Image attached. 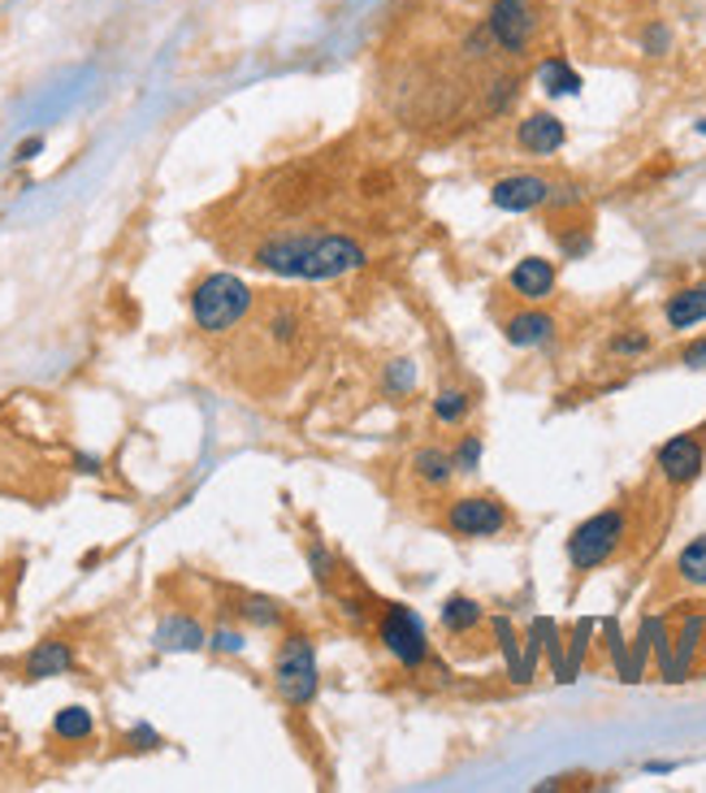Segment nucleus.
<instances>
[{"label":"nucleus","mask_w":706,"mask_h":793,"mask_svg":"<svg viewBox=\"0 0 706 793\" xmlns=\"http://www.w3.org/2000/svg\"><path fill=\"white\" fill-rule=\"evenodd\" d=\"M252 304H256V291L243 278H235V274L217 270V274L196 282V291H192V321H196L199 334L222 339V334H231V330H238L243 321L252 317Z\"/></svg>","instance_id":"obj_1"},{"label":"nucleus","mask_w":706,"mask_h":793,"mask_svg":"<svg viewBox=\"0 0 706 793\" xmlns=\"http://www.w3.org/2000/svg\"><path fill=\"white\" fill-rule=\"evenodd\" d=\"M316 685H321V673H316L313 637L291 634L282 646H277V659H274L277 698H282L286 707H308V703L316 698Z\"/></svg>","instance_id":"obj_2"},{"label":"nucleus","mask_w":706,"mask_h":793,"mask_svg":"<svg viewBox=\"0 0 706 793\" xmlns=\"http://www.w3.org/2000/svg\"><path fill=\"white\" fill-rule=\"evenodd\" d=\"M625 533H628L625 508H607V512H594L589 520H581V525L572 529V538H568V559H572V568H577V572H589V568L607 564V559L620 551Z\"/></svg>","instance_id":"obj_3"},{"label":"nucleus","mask_w":706,"mask_h":793,"mask_svg":"<svg viewBox=\"0 0 706 793\" xmlns=\"http://www.w3.org/2000/svg\"><path fill=\"white\" fill-rule=\"evenodd\" d=\"M481 27L490 31L499 52L524 57L538 40V31H542V9H538V0H490Z\"/></svg>","instance_id":"obj_4"},{"label":"nucleus","mask_w":706,"mask_h":793,"mask_svg":"<svg viewBox=\"0 0 706 793\" xmlns=\"http://www.w3.org/2000/svg\"><path fill=\"white\" fill-rule=\"evenodd\" d=\"M377 642L403 668H425L430 664V629H425L416 607H403V603L386 607L382 620H377Z\"/></svg>","instance_id":"obj_5"},{"label":"nucleus","mask_w":706,"mask_h":793,"mask_svg":"<svg viewBox=\"0 0 706 793\" xmlns=\"http://www.w3.org/2000/svg\"><path fill=\"white\" fill-rule=\"evenodd\" d=\"M442 525L455 533V538H499L511 529V512L503 499L494 495H460L447 503L442 512Z\"/></svg>","instance_id":"obj_6"},{"label":"nucleus","mask_w":706,"mask_h":793,"mask_svg":"<svg viewBox=\"0 0 706 793\" xmlns=\"http://www.w3.org/2000/svg\"><path fill=\"white\" fill-rule=\"evenodd\" d=\"M655 464H659V473L671 481V486H689V481H698L706 464V438L703 434H676L667 438L664 447H659V456H655Z\"/></svg>","instance_id":"obj_7"},{"label":"nucleus","mask_w":706,"mask_h":793,"mask_svg":"<svg viewBox=\"0 0 706 793\" xmlns=\"http://www.w3.org/2000/svg\"><path fill=\"white\" fill-rule=\"evenodd\" d=\"M550 199V183L542 174H508L490 187V204L503 213H533Z\"/></svg>","instance_id":"obj_8"},{"label":"nucleus","mask_w":706,"mask_h":793,"mask_svg":"<svg viewBox=\"0 0 706 793\" xmlns=\"http://www.w3.org/2000/svg\"><path fill=\"white\" fill-rule=\"evenodd\" d=\"M563 144H568V130H563V121L555 118V114H547V109L524 114V121L516 126V148L529 153V157H555Z\"/></svg>","instance_id":"obj_9"},{"label":"nucleus","mask_w":706,"mask_h":793,"mask_svg":"<svg viewBox=\"0 0 706 793\" xmlns=\"http://www.w3.org/2000/svg\"><path fill=\"white\" fill-rule=\"evenodd\" d=\"M508 286L520 300L542 304V300H550V291H555V265H550L547 256H524L508 274Z\"/></svg>","instance_id":"obj_10"},{"label":"nucleus","mask_w":706,"mask_h":793,"mask_svg":"<svg viewBox=\"0 0 706 793\" xmlns=\"http://www.w3.org/2000/svg\"><path fill=\"white\" fill-rule=\"evenodd\" d=\"M555 317L550 313H542V309H524V313H516V317H508V325H503V339H508L511 347H520V352H529V347H542V343H550L555 339Z\"/></svg>","instance_id":"obj_11"},{"label":"nucleus","mask_w":706,"mask_h":793,"mask_svg":"<svg viewBox=\"0 0 706 793\" xmlns=\"http://www.w3.org/2000/svg\"><path fill=\"white\" fill-rule=\"evenodd\" d=\"M75 668V650H70V642H40L31 655H27V681H48V676H61Z\"/></svg>","instance_id":"obj_12"},{"label":"nucleus","mask_w":706,"mask_h":793,"mask_svg":"<svg viewBox=\"0 0 706 793\" xmlns=\"http://www.w3.org/2000/svg\"><path fill=\"white\" fill-rule=\"evenodd\" d=\"M533 82L547 91L550 100H563V96H581V75L572 70V61L568 57H547L538 70H533Z\"/></svg>","instance_id":"obj_13"},{"label":"nucleus","mask_w":706,"mask_h":793,"mask_svg":"<svg viewBox=\"0 0 706 793\" xmlns=\"http://www.w3.org/2000/svg\"><path fill=\"white\" fill-rule=\"evenodd\" d=\"M664 317L671 330H694V325H703L706 321V282L676 291V295L667 300Z\"/></svg>","instance_id":"obj_14"},{"label":"nucleus","mask_w":706,"mask_h":793,"mask_svg":"<svg viewBox=\"0 0 706 793\" xmlns=\"http://www.w3.org/2000/svg\"><path fill=\"white\" fill-rule=\"evenodd\" d=\"M412 477H416L421 486H430V490H442V486L455 477L451 451H442V447H421V451L412 456Z\"/></svg>","instance_id":"obj_15"},{"label":"nucleus","mask_w":706,"mask_h":793,"mask_svg":"<svg viewBox=\"0 0 706 793\" xmlns=\"http://www.w3.org/2000/svg\"><path fill=\"white\" fill-rule=\"evenodd\" d=\"M157 646L160 650H199V646H208V634L187 616H169V620H160Z\"/></svg>","instance_id":"obj_16"},{"label":"nucleus","mask_w":706,"mask_h":793,"mask_svg":"<svg viewBox=\"0 0 706 793\" xmlns=\"http://www.w3.org/2000/svg\"><path fill=\"white\" fill-rule=\"evenodd\" d=\"M438 620H442V629H447V634H472V629L486 620V611H481V603H477V598L451 595L447 603H442Z\"/></svg>","instance_id":"obj_17"},{"label":"nucleus","mask_w":706,"mask_h":793,"mask_svg":"<svg viewBox=\"0 0 706 793\" xmlns=\"http://www.w3.org/2000/svg\"><path fill=\"white\" fill-rule=\"evenodd\" d=\"M91 733H96V719L87 707H61L52 719V737H61V742H87Z\"/></svg>","instance_id":"obj_18"},{"label":"nucleus","mask_w":706,"mask_h":793,"mask_svg":"<svg viewBox=\"0 0 706 793\" xmlns=\"http://www.w3.org/2000/svg\"><path fill=\"white\" fill-rule=\"evenodd\" d=\"M469 408H472L469 391L447 386V391H438V399H433V421H438V425H460V421L469 417Z\"/></svg>","instance_id":"obj_19"},{"label":"nucleus","mask_w":706,"mask_h":793,"mask_svg":"<svg viewBox=\"0 0 706 793\" xmlns=\"http://www.w3.org/2000/svg\"><path fill=\"white\" fill-rule=\"evenodd\" d=\"M676 572H680V581H689V586H703L706 590V533L703 538H694L680 556H676Z\"/></svg>","instance_id":"obj_20"},{"label":"nucleus","mask_w":706,"mask_h":793,"mask_svg":"<svg viewBox=\"0 0 706 793\" xmlns=\"http://www.w3.org/2000/svg\"><path fill=\"white\" fill-rule=\"evenodd\" d=\"M243 620H252L256 629H277L282 625V607H277L274 598H243Z\"/></svg>","instance_id":"obj_21"},{"label":"nucleus","mask_w":706,"mask_h":793,"mask_svg":"<svg viewBox=\"0 0 706 793\" xmlns=\"http://www.w3.org/2000/svg\"><path fill=\"white\" fill-rule=\"evenodd\" d=\"M671 43H676V36H671V27L659 22V18L641 27V52H646V57H667V52H671Z\"/></svg>","instance_id":"obj_22"},{"label":"nucleus","mask_w":706,"mask_h":793,"mask_svg":"<svg viewBox=\"0 0 706 793\" xmlns=\"http://www.w3.org/2000/svg\"><path fill=\"white\" fill-rule=\"evenodd\" d=\"M416 386V364L412 360H391L386 364V395H412Z\"/></svg>","instance_id":"obj_23"},{"label":"nucleus","mask_w":706,"mask_h":793,"mask_svg":"<svg viewBox=\"0 0 706 793\" xmlns=\"http://www.w3.org/2000/svg\"><path fill=\"white\" fill-rule=\"evenodd\" d=\"M516 96H520V79H511V75L494 79L490 82V114H508L516 105Z\"/></svg>","instance_id":"obj_24"},{"label":"nucleus","mask_w":706,"mask_h":793,"mask_svg":"<svg viewBox=\"0 0 706 793\" xmlns=\"http://www.w3.org/2000/svg\"><path fill=\"white\" fill-rule=\"evenodd\" d=\"M451 460H455V473H477V464H481V438L464 434L460 447L451 451Z\"/></svg>","instance_id":"obj_25"},{"label":"nucleus","mask_w":706,"mask_h":793,"mask_svg":"<svg viewBox=\"0 0 706 793\" xmlns=\"http://www.w3.org/2000/svg\"><path fill=\"white\" fill-rule=\"evenodd\" d=\"M611 352H616V356H646V352H650V334H646V330L616 334V339H611Z\"/></svg>","instance_id":"obj_26"},{"label":"nucleus","mask_w":706,"mask_h":793,"mask_svg":"<svg viewBox=\"0 0 706 793\" xmlns=\"http://www.w3.org/2000/svg\"><path fill=\"white\" fill-rule=\"evenodd\" d=\"M208 646H213L217 655H238V650L247 646V637L238 634V629H217V634L208 637Z\"/></svg>","instance_id":"obj_27"},{"label":"nucleus","mask_w":706,"mask_h":793,"mask_svg":"<svg viewBox=\"0 0 706 793\" xmlns=\"http://www.w3.org/2000/svg\"><path fill=\"white\" fill-rule=\"evenodd\" d=\"M680 364H685V369H706V339H694V343L680 352Z\"/></svg>","instance_id":"obj_28"},{"label":"nucleus","mask_w":706,"mask_h":793,"mask_svg":"<svg viewBox=\"0 0 706 793\" xmlns=\"http://www.w3.org/2000/svg\"><path fill=\"white\" fill-rule=\"evenodd\" d=\"M550 208H572V204H581V192L577 187H550Z\"/></svg>","instance_id":"obj_29"},{"label":"nucleus","mask_w":706,"mask_h":793,"mask_svg":"<svg viewBox=\"0 0 706 793\" xmlns=\"http://www.w3.org/2000/svg\"><path fill=\"white\" fill-rule=\"evenodd\" d=\"M559 247H563V256H572V261H577V256H586L589 252V235H563L559 238Z\"/></svg>","instance_id":"obj_30"},{"label":"nucleus","mask_w":706,"mask_h":793,"mask_svg":"<svg viewBox=\"0 0 706 793\" xmlns=\"http://www.w3.org/2000/svg\"><path fill=\"white\" fill-rule=\"evenodd\" d=\"M308 559H313V568H316V581H330V568H334V564H330V556L321 551V542L308 547Z\"/></svg>","instance_id":"obj_31"},{"label":"nucleus","mask_w":706,"mask_h":793,"mask_svg":"<svg viewBox=\"0 0 706 793\" xmlns=\"http://www.w3.org/2000/svg\"><path fill=\"white\" fill-rule=\"evenodd\" d=\"M43 153V139L40 135H31V139H22L18 148H13V160H36Z\"/></svg>","instance_id":"obj_32"},{"label":"nucleus","mask_w":706,"mask_h":793,"mask_svg":"<svg viewBox=\"0 0 706 793\" xmlns=\"http://www.w3.org/2000/svg\"><path fill=\"white\" fill-rule=\"evenodd\" d=\"M130 742H139V751H148V746H157L160 737L153 733V728H148V724H139V728L130 733Z\"/></svg>","instance_id":"obj_33"},{"label":"nucleus","mask_w":706,"mask_h":793,"mask_svg":"<svg viewBox=\"0 0 706 793\" xmlns=\"http://www.w3.org/2000/svg\"><path fill=\"white\" fill-rule=\"evenodd\" d=\"M75 464H79V473H100V460H96V456H79Z\"/></svg>","instance_id":"obj_34"},{"label":"nucleus","mask_w":706,"mask_h":793,"mask_svg":"<svg viewBox=\"0 0 706 793\" xmlns=\"http://www.w3.org/2000/svg\"><path fill=\"white\" fill-rule=\"evenodd\" d=\"M698 135H706V118H703V121H698Z\"/></svg>","instance_id":"obj_35"}]
</instances>
